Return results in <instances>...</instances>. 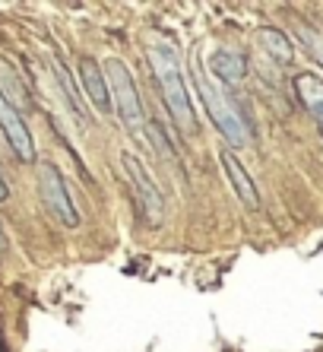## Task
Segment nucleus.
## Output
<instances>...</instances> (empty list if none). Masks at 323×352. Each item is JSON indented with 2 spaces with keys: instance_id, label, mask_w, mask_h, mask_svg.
<instances>
[{
  "instance_id": "7",
  "label": "nucleus",
  "mask_w": 323,
  "mask_h": 352,
  "mask_svg": "<svg viewBox=\"0 0 323 352\" xmlns=\"http://www.w3.org/2000/svg\"><path fill=\"white\" fill-rule=\"evenodd\" d=\"M219 162H222V168H225V175H228V181H232V190L238 194V200H241L247 210H260L257 184H254V178L247 175V168L238 162V156H234L232 149H222Z\"/></svg>"
},
{
  "instance_id": "4",
  "label": "nucleus",
  "mask_w": 323,
  "mask_h": 352,
  "mask_svg": "<svg viewBox=\"0 0 323 352\" xmlns=\"http://www.w3.org/2000/svg\"><path fill=\"white\" fill-rule=\"evenodd\" d=\"M38 190H41L45 206L54 213V219L64 222L67 229H76V226L82 222L80 219V210H76V204H73L70 188H67V181H64V175H60V168H57V165H41Z\"/></svg>"
},
{
  "instance_id": "2",
  "label": "nucleus",
  "mask_w": 323,
  "mask_h": 352,
  "mask_svg": "<svg viewBox=\"0 0 323 352\" xmlns=\"http://www.w3.org/2000/svg\"><path fill=\"white\" fill-rule=\"evenodd\" d=\"M149 64H153V74L162 86V98H165L171 118L178 121V127L184 133H194L197 131L194 105H190V96H187V82L178 64V51L171 48V45H165V41H155L153 48H149Z\"/></svg>"
},
{
  "instance_id": "12",
  "label": "nucleus",
  "mask_w": 323,
  "mask_h": 352,
  "mask_svg": "<svg viewBox=\"0 0 323 352\" xmlns=\"http://www.w3.org/2000/svg\"><path fill=\"white\" fill-rule=\"evenodd\" d=\"M257 41H260V48L267 51L276 64H282V67L291 64L295 48H291V41H289V35H285V32H279V29L267 25V29H260V32H257Z\"/></svg>"
},
{
  "instance_id": "3",
  "label": "nucleus",
  "mask_w": 323,
  "mask_h": 352,
  "mask_svg": "<svg viewBox=\"0 0 323 352\" xmlns=\"http://www.w3.org/2000/svg\"><path fill=\"white\" fill-rule=\"evenodd\" d=\"M105 80H108V92H111V108H118L121 124L127 131H137L140 124H143V102H140L133 74L127 70L124 60H108Z\"/></svg>"
},
{
  "instance_id": "5",
  "label": "nucleus",
  "mask_w": 323,
  "mask_h": 352,
  "mask_svg": "<svg viewBox=\"0 0 323 352\" xmlns=\"http://www.w3.org/2000/svg\"><path fill=\"white\" fill-rule=\"evenodd\" d=\"M121 165H124V172H127L130 184H133V190H137V200H140V206H143L146 222L159 226V222L165 219V197L159 194L155 181L149 178V172H146V165L140 162L133 153H124V156H121Z\"/></svg>"
},
{
  "instance_id": "13",
  "label": "nucleus",
  "mask_w": 323,
  "mask_h": 352,
  "mask_svg": "<svg viewBox=\"0 0 323 352\" xmlns=\"http://www.w3.org/2000/svg\"><path fill=\"white\" fill-rule=\"evenodd\" d=\"M298 38H301V45H304L307 54H311V58L323 67V35L317 32V29H311V25L298 23Z\"/></svg>"
},
{
  "instance_id": "11",
  "label": "nucleus",
  "mask_w": 323,
  "mask_h": 352,
  "mask_svg": "<svg viewBox=\"0 0 323 352\" xmlns=\"http://www.w3.org/2000/svg\"><path fill=\"white\" fill-rule=\"evenodd\" d=\"M210 67H212V74H216V82H222V86L241 82L247 76V60L238 51H216Z\"/></svg>"
},
{
  "instance_id": "9",
  "label": "nucleus",
  "mask_w": 323,
  "mask_h": 352,
  "mask_svg": "<svg viewBox=\"0 0 323 352\" xmlns=\"http://www.w3.org/2000/svg\"><path fill=\"white\" fill-rule=\"evenodd\" d=\"M80 80H82V96L89 98L92 105L102 111V115H108L111 111V92H108V80H105V70H98L96 60L82 58L80 60Z\"/></svg>"
},
{
  "instance_id": "8",
  "label": "nucleus",
  "mask_w": 323,
  "mask_h": 352,
  "mask_svg": "<svg viewBox=\"0 0 323 352\" xmlns=\"http://www.w3.org/2000/svg\"><path fill=\"white\" fill-rule=\"evenodd\" d=\"M291 86H295V96H298V102L304 105L307 115L314 118L317 131H320V137H323V76L304 70V74H298L291 80Z\"/></svg>"
},
{
  "instance_id": "14",
  "label": "nucleus",
  "mask_w": 323,
  "mask_h": 352,
  "mask_svg": "<svg viewBox=\"0 0 323 352\" xmlns=\"http://www.w3.org/2000/svg\"><path fill=\"white\" fill-rule=\"evenodd\" d=\"M10 197V188H7V181H3V175H0V200H7Z\"/></svg>"
},
{
  "instance_id": "1",
  "label": "nucleus",
  "mask_w": 323,
  "mask_h": 352,
  "mask_svg": "<svg viewBox=\"0 0 323 352\" xmlns=\"http://www.w3.org/2000/svg\"><path fill=\"white\" fill-rule=\"evenodd\" d=\"M194 82L197 89H200V98L203 105H206V115L212 118V124L219 127V133L225 137V143L232 146H247L254 137V127L244 115V108L234 102V96L222 86V82L210 80V76L200 70V64L194 67Z\"/></svg>"
},
{
  "instance_id": "10",
  "label": "nucleus",
  "mask_w": 323,
  "mask_h": 352,
  "mask_svg": "<svg viewBox=\"0 0 323 352\" xmlns=\"http://www.w3.org/2000/svg\"><path fill=\"white\" fill-rule=\"evenodd\" d=\"M51 70H54L57 86H60L64 98L70 102V108H73V115H76V121H80V124H89V111H86V105H82V92L76 89V82H73L70 70H67V64L60 60V54H57V51H51Z\"/></svg>"
},
{
  "instance_id": "15",
  "label": "nucleus",
  "mask_w": 323,
  "mask_h": 352,
  "mask_svg": "<svg viewBox=\"0 0 323 352\" xmlns=\"http://www.w3.org/2000/svg\"><path fill=\"white\" fill-rule=\"evenodd\" d=\"M0 257H3V235H0Z\"/></svg>"
},
{
  "instance_id": "6",
  "label": "nucleus",
  "mask_w": 323,
  "mask_h": 352,
  "mask_svg": "<svg viewBox=\"0 0 323 352\" xmlns=\"http://www.w3.org/2000/svg\"><path fill=\"white\" fill-rule=\"evenodd\" d=\"M0 131L7 137L10 149H13L23 162H35V140H32V133H29V124L23 121V115H19L16 108L10 105V98L3 96V89H0Z\"/></svg>"
}]
</instances>
